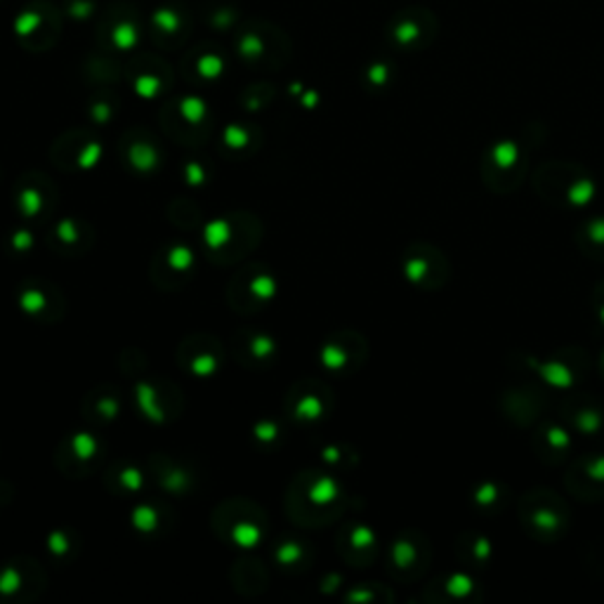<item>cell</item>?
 <instances>
[{
    "mask_svg": "<svg viewBox=\"0 0 604 604\" xmlns=\"http://www.w3.org/2000/svg\"><path fill=\"white\" fill-rule=\"evenodd\" d=\"M168 81H171V76H168L165 64L159 60L139 58L133 64V86L137 88L139 95L145 97L157 95L159 90L168 88Z\"/></svg>",
    "mask_w": 604,
    "mask_h": 604,
    "instance_id": "cell-6",
    "label": "cell"
},
{
    "mask_svg": "<svg viewBox=\"0 0 604 604\" xmlns=\"http://www.w3.org/2000/svg\"><path fill=\"white\" fill-rule=\"evenodd\" d=\"M187 62L196 64V76H199V78H218L222 74V66H224L220 54L213 52V50H208V48L194 50Z\"/></svg>",
    "mask_w": 604,
    "mask_h": 604,
    "instance_id": "cell-7",
    "label": "cell"
},
{
    "mask_svg": "<svg viewBox=\"0 0 604 604\" xmlns=\"http://www.w3.org/2000/svg\"><path fill=\"white\" fill-rule=\"evenodd\" d=\"M236 52L246 64L272 66L281 64L288 54V38L272 24L252 22L236 36Z\"/></svg>",
    "mask_w": 604,
    "mask_h": 604,
    "instance_id": "cell-1",
    "label": "cell"
},
{
    "mask_svg": "<svg viewBox=\"0 0 604 604\" xmlns=\"http://www.w3.org/2000/svg\"><path fill=\"white\" fill-rule=\"evenodd\" d=\"M437 36V17L428 8H404L387 24V40L402 50H423Z\"/></svg>",
    "mask_w": 604,
    "mask_h": 604,
    "instance_id": "cell-2",
    "label": "cell"
},
{
    "mask_svg": "<svg viewBox=\"0 0 604 604\" xmlns=\"http://www.w3.org/2000/svg\"><path fill=\"white\" fill-rule=\"evenodd\" d=\"M189 17L187 12H182L180 8H159L151 15V34L157 44L165 48H177L185 44V38L189 36Z\"/></svg>",
    "mask_w": 604,
    "mask_h": 604,
    "instance_id": "cell-5",
    "label": "cell"
},
{
    "mask_svg": "<svg viewBox=\"0 0 604 604\" xmlns=\"http://www.w3.org/2000/svg\"><path fill=\"white\" fill-rule=\"evenodd\" d=\"M62 15L58 8L46 3V0H34L17 15L15 32L22 44L29 50H46L60 36Z\"/></svg>",
    "mask_w": 604,
    "mask_h": 604,
    "instance_id": "cell-3",
    "label": "cell"
},
{
    "mask_svg": "<svg viewBox=\"0 0 604 604\" xmlns=\"http://www.w3.org/2000/svg\"><path fill=\"white\" fill-rule=\"evenodd\" d=\"M100 38L102 44L114 50H131L143 38V17H139L137 8L128 3L111 5L100 24Z\"/></svg>",
    "mask_w": 604,
    "mask_h": 604,
    "instance_id": "cell-4",
    "label": "cell"
}]
</instances>
